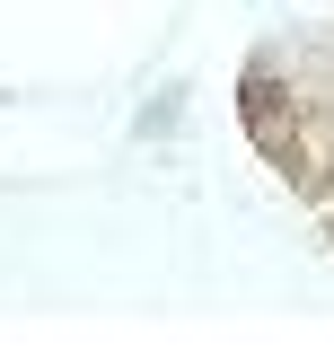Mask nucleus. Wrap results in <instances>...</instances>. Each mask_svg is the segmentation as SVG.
<instances>
[{"label":"nucleus","mask_w":334,"mask_h":352,"mask_svg":"<svg viewBox=\"0 0 334 352\" xmlns=\"http://www.w3.org/2000/svg\"><path fill=\"white\" fill-rule=\"evenodd\" d=\"M176 124H185V88L167 80L159 97H150V106H141V115H132V132H141V141H167V132H176Z\"/></svg>","instance_id":"nucleus-1"}]
</instances>
